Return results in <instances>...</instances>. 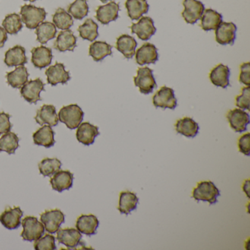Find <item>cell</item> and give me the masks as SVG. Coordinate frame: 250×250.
<instances>
[{"label": "cell", "mask_w": 250, "mask_h": 250, "mask_svg": "<svg viewBox=\"0 0 250 250\" xmlns=\"http://www.w3.org/2000/svg\"><path fill=\"white\" fill-rule=\"evenodd\" d=\"M220 191L212 181H201L197 184L192 191V197L196 201L208 202L210 205L216 204Z\"/></svg>", "instance_id": "1"}, {"label": "cell", "mask_w": 250, "mask_h": 250, "mask_svg": "<svg viewBox=\"0 0 250 250\" xmlns=\"http://www.w3.org/2000/svg\"><path fill=\"white\" fill-rule=\"evenodd\" d=\"M84 115V112L78 105H68L61 108L58 114V119L69 129H76L83 122Z\"/></svg>", "instance_id": "2"}, {"label": "cell", "mask_w": 250, "mask_h": 250, "mask_svg": "<svg viewBox=\"0 0 250 250\" xmlns=\"http://www.w3.org/2000/svg\"><path fill=\"white\" fill-rule=\"evenodd\" d=\"M20 14L21 21L30 30L36 29L41 23L44 21L46 17L44 8H38L33 5H24L21 6Z\"/></svg>", "instance_id": "3"}, {"label": "cell", "mask_w": 250, "mask_h": 250, "mask_svg": "<svg viewBox=\"0 0 250 250\" xmlns=\"http://www.w3.org/2000/svg\"><path fill=\"white\" fill-rule=\"evenodd\" d=\"M21 225L24 229L21 232V236L24 241H36L44 234L45 228L43 223L39 222L35 216H26L21 222Z\"/></svg>", "instance_id": "4"}, {"label": "cell", "mask_w": 250, "mask_h": 250, "mask_svg": "<svg viewBox=\"0 0 250 250\" xmlns=\"http://www.w3.org/2000/svg\"><path fill=\"white\" fill-rule=\"evenodd\" d=\"M137 72V75L134 77V82L140 93L145 95L153 93V90L157 87L156 80L153 75V70L148 67H143L139 68Z\"/></svg>", "instance_id": "5"}, {"label": "cell", "mask_w": 250, "mask_h": 250, "mask_svg": "<svg viewBox=\"0 0 250 250\" xmlns=\"http://www.w3.org/2000/svg\"><path fill=\"white\" fill-rule=\"evenodd\" d=\"M41 221L45 229L51 234L55 233L65 222V215L59 209L46 210L41 214Z\"/></svg>", "instance_id": "6"}, {"label": "cell", "mask_w": 250, "mask_h": 250, "mask_svg": "<svg viewBox=\"0 0 250 250\" xmlns=\"http://www.w3.org/2000/svg\"><path fill=\"white\" fill-rule=\"evenodd\" d=\"M44 85L40 78L26 83L20 90V93L24 100L30 104H36L42 100L41 92L44 90Z\"/></svg>", "instance_id": "7"}, {"label": "cell", "mask_w": 250, "mask_h": 250, "mask_svg": "<svg viewBox=\"0 0 250 250\" xmlns=\"http://www.w3.org/2000/svg\"><path fill=\"white\" fill-rule=\"evenodd\" d=\"M155 107L174 109L177 106V99L174 90L170 87L163 86L156 92L153 97Z\"/></svg>", "instance_id": "8"}, {"label": "cell", "mask_w": 250, "mask_h": 250, "mask_svg": "<svg viewBox=\"0 0 250 250\" xmlns=\"http://www.w3.org/2000/svg\"><path fill=\"white\" fill-rule=\"evenodd\" d=\"M183 5L184 7L183 11V18L186 22L190 24H194L200 20L204 12V5L197 0H184Z\"/></svg>", "instance_id": "9"}, {"label": "cell", "mask_w": 250, "mask_h": 250, "mask_svg": "<svg viewBox=\"0 0 250 250\" xmlns=\"http://www.w3.org/2000/svg\"><path fill=\"white\" fill-rule=\"evenodd\" d=\"M227 119L230 128L238 133L247 131V125L250 124V115L239 108L229 110L227 114Z\"/></svg>", "instance_id": "10"}, {"label": "cell", "mask_w": 250, "mask_h": 250, "mask_svg": "<svg viewBox=\"0 0 250 250\" xmlns=\"http://www.w3.org/2000/svg\"><path fill=\"white\" fill-rule=\"evenodd\" d=\"M130 28L131 33L137 35L142 41L149 40L156 32L153 20L148 17H141L138 22L132 24Z\"/></svg>", "instance_id": "11"}, {"label": "cell", "mask_w": 250, "mask_h": 250, "mask_svg": "<svg viewBox=\"0 0 250 250\" xmlns=\"http://www.w3.org/2000/svg\"><path fill=\"white\" fill-rule=\"evenodd\" d=\"M45 74L47 77L48 84L52 86L66 84L71 80L69 71H65L63 64L58 62L55 65L49 66Z\"/></svg>", "instance_id": "12"}, {"label": "cell", "mask_w": 250, "mask_h": 250, "mask_svg": "<svg viewBox=\"0 0 250 250\" xmlns=\"http://www.w3.org/2000/svg\"><path fill=\"white\" fill-rule=\"evenodd\" d=\"M215 31L216 41L219 44L232 45L235 42L237 27L232 22H221Z\"/></svg>", "instance_id": "13"}, {"label": "cell", "mask_w": 250, "mask_h": 250, "mask_svg": "<svg viewBox=\"0 0 250 250\" xmlns=\"http://www.w3.org/2000/svg\"><path fill=\"white\" fill-rule=\"evenodd\" d=\"M135 59L140 65L156 63L159 60L157 48L152 43H145L136 52Z\"/></svg>", "instance_id": "14"}, {"label": "cell", "mask_w": 250, "mask_h": 250, "mask_svg": "<svg viewBox=\"0 0 250 250\" xmlns=\"http://www.w3.org/2000/svg\"><path fill=\"white\" fill-rule=\"evenodd\" d=\"M57 232V239L58 242L64 244L68 249L76 248L81 243L83 235L77 229L68 228L61 229L60 228Z\"/></svg>", "instance_id": "15"}, {"label": "cell", "mask_w": 250, "mask_h": 250, "mask_svg": "<svg viewBox=\"0 0 250 250\" xmlns=\"http://www.w3.org/2000/svg\"><path fill=\"white\" fill-rule=\"evenodd\" d=\"M23 212L20 207L7 208L0 215V222L8 229H16L21 225Z\"/></svg>", "instance_id": "16"}, {"label": "cell", "mask_w": 250, "mask_h": 250, "mask_svg": "<svg viewBox=\"0 0 250 250\" xmlns=\"http://www.w3.org/2000/svg\"><path fill=\"white\" fill-rule=\"evenodd\" d=\"M120 11L119 4L112 1L104 5H101L96 10V18L104 25L115 21L118 18Z\"/></svg>", "instance_id": "17"}, {"label": "cell", "mask_w": 250, "mask_h": 250, "mask_svg": "<svg viewBox=\"0 0 250 250\" xmlns=\"http://www.w3.org/2000/svg\"><path fill=\"white\" fill-rule=\"evenodd\" d=\"M99 134V127L92 125L90 123L84 122L79 125L76 137L80 143L89 146L94 143L95 139Z\"/></svg>", "instance_id": "18"}, {"label": "cell", "mask_w": 250, "mask_h": 250, "mask_svg": "<svg viewBox=\"0 0 250 250\" xmlns=\"http://www.w3.org/2000/svg\"><path fill=\"white\" fill-rule=\"evenodd\" d=\"M35 120L39 125H43L45 124H47L51 127L56 126L59 122L58 115L56 112V108L53 105H43L37 111Z\"/></svg>", "instance_id": "19"}, {"label": "cell", "mask_w": 250, "mask_h": 250, "mask_svg": "<svg viewBox=\"0 0 250 250\" xmlns=\"http://www.w3.org/2000/svg\"><path fill=\"white\" fill-rule=\"evenodd\" d=\"M50 179L52 188L58 192H62L64 190H69L73 187L74 174L69 170H61L54 174Z\"/></svg>", "instance_id": "20"}, {"label": "cell", "mask_w": 250, "mask_h": 250, "mask_svg": "<svg viewBox=\"0 0 250 250\" xmlns=\"http://www.w3.org/2000/svg\"><path fill=\"white\" fill-rule=\"evenodd\" d=\"M99 226L98 218L93 214L81 215L76 222V228L84 235H96Z\"/></svg>", "instance_id": "21"}, {"label": "cell", "mask_w": 250, "mask_h": 250, "mask_svg": "<svg viewBox=\"0 0 250 250\" xmlns=\"http://www.w3.org/2000/svg\"><path fill=\"white\" fill-rule=\"evenodd\" d=\"M32 63L36 68H42L49 66L52 62L53 55L52 49L46 46L33 48L31 50Z\"/></svg>", "instance_id": "22"}, {"label": "cell", "mask_w": 250, "mask_h": 250, "mask_svg": "<svg viewBox=\"0 0 250 250\" xmlns=\"http://www.w3.org/2000/svg\"><path fill=\"white\" fill-rule=\"evenodd\" d=\"M53 46L61 52H73L77 47V37L71 30H62L58 34Z\"/></svg>", "instance_id": "23"}, {"label": "cell", "mask_w": 250, "mask_h": 250, "mask_svg": "<svg viewBox=\"0 0 250 250\" xmlns=\"http://www.w3.org/2000/svg\"><path fill=\"white\" fill-rule=\"evenodd\" d=\"M229 68L223 64H219L210 71L209 79L213 85L225 89L229 86Z\"/></svg>", "instance_id": "24"}, {"label": "cell", "mask_w": 250, "mask_h": 250, "mask_svg": "<svg viewBox=\"0 0 250 250\" xmlns=\"http://www.w3.org/2000/svg\"><path fill=\"white\" fill-rule=\"evenodd\" d=\"M5 65L8 67H17L24 65L27 62V58L25 55V49L23 46L17 45L11 48L5 52Z\"/></svg>", "instance_id": "25"}, {"label": "cell", "mask_w": 250, "mask_h": 250, "mask_svg": "<svg viewBox=\"0 0 250 250\" xmlns=\"http://www.w3.org/2000/svg\"><path fill=\"white\" fill-rule=\"evenodd\" d=\"M55 132L52 127L43 125L33 134V138L35 145L49 148L55 144Z\"/></svg>", "instance_id": "26"}, {"label": "cell", "mask_w": 250, "mask_h": 250, "mask_svg": "<svg viewBox=\"0 0 250 250\" xmlns=\"http://www.w3.org/2000/svg\"><path fill=\"white\" fill-rule=\"evenodd\" d=\"M175 127L178 134L188 138L195 137L198 134L200 129L198 124L192 118L188 117L178 120L175 123Z\"/></svg>", "instance_id": "27"}, {"label": "cell", "mask_w": 250, "mask_h": 250, "mask_svg": "<svg viewBox=\"0 0 250 250\" xmlns=\"http://www.w3.org/2000/svg\"><path fill=\"white\" fill-rule=\"evenodd\" d=\"M139 203V198L135 193L129 191L120 193L119 205L118 209L120 213L128 215L136 210Z\"/></svg>", "instance_id": "28"}, {"label": "cell", "mask_w": 250, "mask_h": 250, "mask_svg": "<svg viewBox=\"0 0 250 250\" xmlns=\"http://www.w3.org/2000/svg\"><path fill=\"white\" fill-rule=\"evenodd\" d=\"M137 42L128 35H122L117 39L116 49L127 59H131L135 55Z\"/></svg>", "instance_id": "29"}, {"label": "cell", "mask_w": 250, "mask_h": 250, "mask_svg": "<svg viewBox=\"0 0 250 250\" xmlns=\"http://www.w3.org/2000/svg\"><path fill=\"white\" fill-rule=\"evenodd\" d=\"M125 8L131 20H139L148 12L149 5L146 0H126Z\"/></svg>", "instance_id": "30"}, {"label": "cell", "mask_w": 250, "mask_h": 250, "mask_svg": "<svg viewBox=\"0 0 250 250\" xmlns=\"http://www.w3.org/2000/svg\"><path fill=\"white\" fill-rule=\"evenodd\" d=\"M29 73L27 68L20 65L17 66L14 71L8 72L6 74L7 83L13 88H21L28 82Z\"/></svg>", "instance_id": "31"}, {"label": "cell", "mask_w": 250, "mask_h": 250, "mask_svg": "<svg viewBox=\"0 0 250 250\" xmlns=\"http://www.w3.org/2000/svg\"><path fill=\"white\" fill-rule=\"evenodd\" d=\"M200 27L204 31L208 32L210 30H215L217 28L221 22H222V16L214 10H204L202 15Z\"/></svg>", "instance_id": "32"}, {"label": "cell", "mask_w": 250, "mask_h": 250, "mask_svg": "<svg viewBox=\"0 0 250 250\" xmlns=\"http://www.w3.org/2000/svg\"><path fill=\"white\" fill-rule=\"evenodd\" d=\"M112 46L105 42H95L89 47V55L96 62L103 61L106 56L112 55Z\"/></svg>", "instance_id": "33"}, {"label": "cell", "mask_w": 250, "mask_h": 250, "mask_svg": "<svg viewBox=\"0 0 250 250\" xmlns=\"http://www.w3.org/2000/svg\"><path fill=\"white\" fill-rule=\"evenodd\" d=\"M36 34L38 42L42 44H45L56 36V27L53 23L49 21L41 23L36 27Z\"/></svg>", "instance_id": "34"}, {"label": "cell", "mask_w": 250, "mask_h": 250, "mask_svg": "<svg viewBox=\"0 0 250 250\" xmlns=\"http://www.w3.org/2000/svg\"><path fill=\"white\" fill-rule=\"evenodd\" d=\"M20 139L14 132L5 133L0 138V152H6L8 154H14L20 147Z\"/></svg>", "instance_id": "35"}, {"label": "cell", "mask_w": 250, "mask_h": 250, "mask_svg": "<svg viewBox=\"0 0 250 250\" xmlns=\"http://www.w3.org/2000/svg\"><path fill=\"white\" fill-rule=\"evenodd\" d=\"M99 26L91 19H87L84 24L78 27V32L80 36L84 40L93 42L99 36Z\"/></svg>", "instance_id": "36"}, {"label": "cell", "mask_w": 250, "mask_h": 250, "mask_svg": "<svg viewBox=\"0 0 250 250\" xmlns=\"http://www.w3.org/2000/svg\"><path fill=\"white\" fill-rule=\"evenodd\" d=\"M52 21L55 27L62 30H69L74 24L72 17L62 8L56 10L52 17Z\"/></svg>", "instance_id": "37"}, {"label": "cell", "mask_w": 250, "mask_h": 250, "mask_svg": "<svg viewBox=\"0 0 250 250\" xmlns=\"http://www.w3.org/2000/svg\"><path fill=\"white\" fill-rule=\"evenodd\" d=\"M62 163L56 158H46L39 164V171L43 177H50L61 169Z\"/></svg>", "instance_id": "38"}, {"label": "cell", "mask_w": 250, "mask_h": 250, "mask_svg": "<svg viewBox=\"0 0 250 250\" xmlns=\"http://www.w3.org/2000/svg\"><path fill=\"white\" fill-rule=\"evenodd\" d=\"M2 27L8 34H17L23 27L21 17L15 13L8 14L2 21Z\"/></svg>", "instance_id": "39"}, {"label": "cell", "mask_w": 250, "mask_h": 250, "mask_svg": "<svg viewBox=\"0 0 250 250\" xmlns=\"http://www.w3.org/2000/svg\"><path fill=\"white\" fill-rule=\"evenodd\" d=\"M67 11L75 20H83L84 17H87L89 12L87 0H75L73 3L68 5Z\"/></svg>", "instance_id": "40"}, {"label": "cell", "mask_w": 250, "mask_h": 250, "mask_svg": "<svg viewBox=\"0 0 250 250\" xmlns=\"http://www.w3.org/2000/svg\"><path fill=\"white\" fill-rule=\"evenodd\" d=\"M34 249L36 250H56L55 236L47 234L45 236L36 240L34 243Z\"/></svg>", "instance_id": "41"}, {"label": "cell", "mask_w": 250, "mask_h": 250, "mask_svg": "<svg viewBox=\"0 0 250 250\" xmlns=\"http://www.w3.org/2000/svg\"><path fill=\"white\" fill-rule=\"evenodd\" d=\"M250 87H243L241 89V94L235 97V105L241 109H250Z\"/></svg>", "instance_id": "42"}, {"label": "cell", "mask_w": 250, "mask_h": 250, "mask_svg": "<svg viewBox=\"0 0 250 250\" xmlns=\"http://www.w3.org/2000/svg\"><path fill=\"white\" fill-rule=\"evenodd\" d=\"M238 150L240 153L246 155V156H250V134L247 133L241 136L238 139Z\"/></svg>", "instance_id": "43"}, {"label": "cell", "mask_w": 250, "mask_h": 250, "mask_svg": "<svg viewBox=\"0 0 250 250\" xmlns=\"http://www.w3.org/2000/svg\"><path fill=\"white\" fill-rule=\"evenodd\" d=\"M241 73L239 75V82L247 87H250V63L249 62H244L240 65Z\"/></svg>", "instance_id": "44"}, {"label": "cell", "mask_w": 250, "mask_h": 250, "mask_svg": "<svg viewBox=\"0 0 250 250\" xmlns=\"http://www.w3.org/2000/svg\"><path fill=\"white\" fill-rule=\"evenodd\" d=\"M11 115L5 112H0V134L9 132L12 128V124L10 122Z\"/></svg>", "instance_id": "45"}, {"label": "cell", "mask_w": 250, "mask_h": 250, "mask_svg": "<svg viewBox=\"0 0 250 250\" xmlns=\"http://www.w3.org/2000/svg\"><path fill=\"white\" fill-rule=\"evenodd\" d=\"M8 40V35L3 27H0V49L5 46V42Z\"/></svg>", "instance_id": "46"}, {"label": "cell", "mask_w": 250, "mask_h": 250, "mask_svg": "<svg viewBox=\"0 0 250 250\" xmlns=\"http://www.w3.org/2000/svg\"><path fill=\"white\" fill-rule=\"evenodd\" d=\"M101 2H103V3H105V2H108L109 0H100Z\"/></svg>", "instance_id": "47"}, {"label": "cell", "mask_w": 250, "mask_h": 250, "mask_svg": "<svg viewBox=\"0 0 250 250\" xmlns=\"http://www.w3.org/2000/svg\"><path fill=\"white\" fill-rule=\"evenodd\" d=\"M24 1H30V2H36V0H24Z\"/></svg>", "instance_id": "48"}]
</instances>
